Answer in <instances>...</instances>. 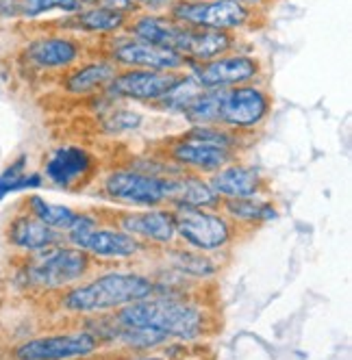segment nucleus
Returning a JSON list of instances; mask_svg holds the SVG:
<instances>
[{"mask_svg":"<svg viewBox=\"0 0 352 360\" xmlns=\"http://www.w3.org/2000/svg\"><path fill=\"white\" fill-rule=\"evenodd\" d=\"M115 323L137 330H153L163 334L165 339L181 341L198 339L207 332V317L203 308L187 300L165 295L144 297L122 306L115 315Z\"/></svg>","mask_w":352,"mask_h":360,"instance_id":"f257e3e1","label":"nucleus"},{"mask_svg":"<svg viewBox=\"0 0 352 360\" xmlns=\"http://www.w3.org/2000/svg\"><path fill=\"white\" fill-rule=\"evenodd\" d=\"M155 293L153 280L133 274V271H107L98 278L83 282L65 291L61 306L70 313L89 315V313H107L120 311L122 306L139 302Z\"/></svg>","mask_w":352,"mask_h":360,"instance_id":"f03ea898","label":"nucleus"},{"mask_svg":"<svg viewBox=\"0 0 352 360\" xmlns=\"http://www.w3.org/2000/svg\"><path fill=\"white\" fill-rule=\"evenodd\" d=\"M168 15L194 29L235 31L250 27L257 13L241 0H172Z\"/></svg>","mask_w":352,"mask_h":360,"instance_id":"7ed1b4c3","label":"nucleus"},{"mask_svg":"<svg viewBox=\"0 0 352 360\" xmlns=\"http://www.w3.org/2000/svg\"><path fill=\"white\" fill-rule=\"evenodd\" d=\"M174 189V176H155L139 169H115L103 178L100 191L109 200L133 204V207L157 209L170 204Z\"/></svg>","mask_w":352,"mask_h":360,"instance_id":"20e7f679","label":"nucleus"},{"mask_svg":"<svg viewBox=\"0 0 352 360\" xmlns=\"http://www.w3.org/2000/svg\"><path fill=\"white\" fill-rule=\"evenodd\" d=\"M176 237L198 252H215L233 241V226L211 209L172 207Z\"/></svg>","mask_w":352,"mask_h":360,"instance_id":"39448f33","label":"nucleus"},{"mask_svg":"<svg viewBox=\"0 0 352 360\" xmlns=\"http://www.w3.org/2000/svg\"><path fill=\"white\" fill-rule=\"evenodd\" d=\"M272 113V98L265 89L255 83L224 89L218 113V126L233 133L255 131Z\"/></svg>","mask_w":352,"mask_h":360,"instance_id":"423d86ee","label":"nucleus"},{"mask_svg":"<svg viewBox=\"0 0 352 360\" xmlns=\"http://www.w3.org/2000/svg\"><path fill=\"white\" fill-rule=\"evenodd\" d=\"M68 241L100 259H131L142 252V241L120 228H100L98 219L85 213H79L77 221L68 230Z\"/></svg>","mask_w":352,"mask_h":360,"instance_id":"0eeeda50","label":"nucleus"},{"mask_svg":"<svg viewBox=\"0 0 352 360\" xmlns=\"http://www.w3.org/2000/svg\"><path fill=\"white\" fill-rule=\"evenodd\" d=\"M89 254L79 248H46L29 267V280L37 287L61 289L79 282L89 271Z\"/></svg>","mask_w":352,"mask_h":360,"instance_id":"6e6552de","label":"nucleus"},{"mask_svg":"<svg viewBox=\"0 0 352 360\" xmlns=\"http://www.w3.org/2000/svg\"><path fill=\"white\" fill-rule=\"evenodd\" d=\"M187 70L203 89H231L255 83L261 76V61L241 53H226L205 63H191Z\"/></svg>","mask_w":352,"mask_h":360,"instance_id":"1a4fd4ad","label":"nucleus"},{"mask_svg":"<svg viewBox=\"0 0 352 360\" xmlns=\"http://www.w3.org/2000/svg\"><path fill=\"white\" fill-rule=\"evenodd\" d=\"M100 347V337L96 332L77 330L61 332L50 337H37L15 347L13 356L18 360H77L89 358Z\"/></svg>","mask_w":352,"mask_h":360,"instance_id":"9d476101","label":"nucleus"},{"mask_svg":"<svg viewBox=\"0 0 352 360\" xmlns=\"http://www.w3.org/2000/svg\"><path fill=\"white\" fill-rule=\"evenodd\" d=\"M111 63L124 70H155V72H183L187 70V59L176 50L142 41L135 37L118 39L111 50Z\"/></svg>","mask_w":352,"mask_h":360,"instance_id":"9b49d317","label":"nucleus"},{"mask_svg":"<svg viewBox=\"0 0 352 360\" xmlns=\"http://www.w3.org/2000/svg\"><path fill=\"white\" fill-rule=\"evenodd\" d=\"M165 157L174 161V165L179 169H191L194 174H213L226 165L235 163L237 150L200 141V139H189L181 135L179 139H174L165 148Z\"/></svg>","mask_w":352,"mask_h":360,"instance_id":"f8f14e48","label":"nucleus"},{"mask_svg":"<svg viewBox=\"0 0 352 360\" xmlns=\"http://www.w3.org/2000/svg\"><path fill=\"white\" fill-rule=\"evenodd\" d=\"M183 72H155V70H122L105 87V94L115 98H129L142 102L161 100L176 83L183 79Z\"/></svg>","mask_w":352,"mask_h":360,"instance_id":"ddd939ff","label":"nucleus"},{"mask_svg":"<svg viewBox=\"0 0 352 360\" xmlns=\"http://www.w3.org/2000/svg\"><path fill=\"white\" fill-rule=\"evenodd\" d=\"M235 46V37L229 31H213V29H194L185 27L179 33L174 50L187 59V63H205L231 53Z\"/></svg>","mask_w":352,"mask_h":360,"instance_id":"4468645a","label":"nucleus"},{"mask_svg":"<svg viewBox=\"0 0 352 360\" xmlns=\"http://www.w3.org/2000/svg\"><path fill=\"white\" fill-rule=\"evenodd\" d=\"M120 230L135 237L137 241L168 245L176 239L172 209H150L139 213H122L118 217Z\"/></svg>","mask_w":352,"mask_h":360,"instance_id":"2eb2a0df","label":"nucleus"},{"mask_svg":"<svg viewBox=\"0 0 352 360\" xmlns=\"http://www.w3.org/2000/svg\"><path fill=\"white\" fill-rule=\"evenodd\" d=\"M94 169V157L85 148L65 146L57 148L46 163V176L59 187H74L85 180Z\"/></svg>","mask_w":352,"mask_h":360,"instance_id":"dca6fc26","label":"nucleus"},{"mask_svg":"<svg viewBox=\"0 0 352 360\" xmlns=\"http://www.w3.org/2000/svg\"><path fill=\"white\" fill-rule=\"evenodd\" d=\"M265 180L261 178L259 169L241 165V163H231L218 172H213L207 180L211 191L222 200V198H250L259 195L263 189Z\"/></svg>","mask_w":352,"mask_h":360,"instance_id":"f3484780","label":"nucleus"},{"mask_svg":"<svg viewBox=\"0 0 352 360\" xmlns=\"http://www.w3.org/2000/svg\"><path fill=\"white\" fill-rule=\"evenodd\" d=\"M27 57L31 63L46 70L70 68L81 59V46L70 37H42L29 44Z\"/></svg>","mask_w":352,"mask_h":360,"instance_id":"a211bd4d","label":"nucleus"},{"mask_svg":"<svg viewBox=\"0 0 352 360\" xmlns=\"http://www.w3.org/2000/svg\"><path fill=\"white\" fill-rule=\"evenodd\" d=\"M127 33L135 39L159 44L165 48L174 50V44L179 39V33L183 29V24L174 22L170 15H159V13H139L133 15L127 22Z\"/></svg>","mask_w":352,"mask_h":360,"instance_id":"6ab92c4d","label":"nucleus"},{"mask_svg":"<svg viewBox=\"0 0 352 360\" xmlns=\"http://www.w3.org/2000/svg\"><path fill=\"white\" fill-rule=\"evenodd\" d=\"M9 239L13 245L22 250H31V252H42L46 248H53L61 241L59 230L46 226L37 217H18L9 230Z\"/></svg>","mask_w":352,"mask_h":360,"instance_id":"aec40b11","label":"nucleus"},{"mask_svg":"<svg viewBox=\"0 0 352 360\" xmlns=\"http://www.w3.org/2000/svg\"><path fill=\"white\" fill-rule=\"evenodd\" d=\"M170 207H198V209H215L220 207V198L211 191L207 180L196 174L174 176V189Z\"/></svg>","mask_w":352,"mask_h":360,"instance_id":"412c9836","label":"nucleus"},{"mask_svg":"<svg viewBox=\"0 0 352 360\" xmlns=\"http://www.w3.org/2000/svg\"><path fill=\"white\" fill-rule=\"evenodd\" d=\"M120 72L118 65H113L111 61H92V63H83L74 72L68 74L65 79V89L70 94H92L96 89H105Z\"/></svg>","mask_w":352,"mask_h":360,"instance_id":"4be33fe9","label":"nucleus"},{"mask_svg":"<svg viewBox=\"0 0 352 360\" xmlns=\"http://www.w3.org/2000/svg\"><path fill=\"white\" fill-rule=\"evenodd\" d=\"M220 207L224 211V215H229L235 221L241 224H259V221H268L272 217H276V209L270 202L261 200V198H222Z\"/></svg>","mask_w":352,"mask_h":360,"instance_id":"5701e85b","label":"nucleus"},{"mask_svg":"<svg viewBox=\"0 0 352 360\" xmlns=\"http://www.w3.org/2000/svg\"><path fill=\"white\" fill-rule=\"evenodd\" d=\"M72 15H74V24L87 33H115L127 27L129 22V13L107 9V7H87Z\"/></svg>","mask_w":352,"mask_h":360,"instance_id":"b1692460","label":"nucleus"},{"mask_svg":"<svg viewBox=\"0 0 352 360\" xmlns=\"http://www.w3.org/2000/svg\"><path fill=\"white\" fill-rule=\"evenodd\" d=\"M29 207L33 211V217H37L39 221H44L50 228L59 230V233H61V230H65V233H68V230L72 228V224L77 221V217H79V213L74 209L63 207V204H50L39 195H33L29 200Z\"/></svg>","mask_w":352,"mask_h":360,"instance_id":"393cba45","label":"nucleus"},{"mask_svg":"<svg viewBox=\"0 0 352 360\" xmlns=\"http://www.w3.org/2000/svg\"><path fill=\"white\" fill-rule=\"evenodd\" d=\"M224 89H205L183 111L194 126H218V113L222 105Z\"/></svg>","mask_w":352,"mask_h":360,"instance_id":"a878e982","label":"nucleus"},{"mask_svg":"<svg viewBox=\"0 0 352 360\" xmlns=\"http://www.w3.org/2000/svg\"><path fill=\"white\" fill-rule=\"evenodd\" d=\"M203 91L205 89L194 81V76H187L185 74L183 79L176 83L161 100L155 102V105L161 107V109H168V111H181L183 113Z\"/></svg>","mask_w":352,"mask_h":360,"instance_id":"bb28decb","label":"nucleus"},{"mask_svg":"<svg viewBox=\"0 0 352 360\" xmlns=\"http://www.w3.org/2000/svg\"><path fill=\"white\" fill-rule=\"evenodd\" d=\"M170 261L176 269H181L189 276L207 278L215 271V263L205 256V252H191V250H174L170 254Z\"/></svg>","mask_w":352,"mask_h":360,"instance_id":"cd10ccee","label":"nucleus"},{"mask_svg":"<svg viewBox=\"0 0 352 360\" xmlns=\"http://www.w3.org/2000/svg\"><path fill=\"white\" fill-rule=\"evenodd\" d=\"M42 185V176L39 174H24V159H18L11 167H7L0 174V200L11 191H22V189H31Z\"/></svg>","mask_w":352,"mask_h":360,"instance_id":"c85d7f7f","label":"nucleus"},{"mask_svg":"<svg viewBox=\"0 0 352 360\" xmlns=\"http://www.w3.org/2000/svg\"><path fill=\"white\" fill-rule=\"evenodd\" d=\"M50 9H61V11H68V13H77L81 11V3L79 0H24L22 5V11L35 18V15H42Z\"/></svg>","mask_w":352,"mask_h":360,"instance_id":"c756f323","label":"nucleus"},{"mask_svg":"<svg viewBox=\"0 0 352 360\" xmlns=\"http://www.w3.org/2000/svg\"><path fill=\"white\" fill-rule=\"evenodd\" d=\"M139 115L137 113H131V111H113L107 120H105V128L111 133H122V131H133V128L139 124Z\"/></svg>","mask_w":352,"mask_h":360,"instance_id":"7c9ffc66","label":"nucleus"},{"mask_svg":"<svg viewBox=\"0 0 352 360\" xmlns=\"http://www.w3.org/2000/svg\"><path fill=\"white\" fill-rule=\"evenodd\" d=\"M133 5H142V7H146V9H153V11H157V9H168L170 5H172V0H131Z\"/></svg>","mask_w":352,"mask_h":360,"instance_id":"2f4dec72","label":"nucleus"},{"mask_svg":"<svg viewBox=\"0 0 352 360\" xmlns=\"http://www.w3.org/2000/svg\"><path fill=\"white\" fill-rule=\"evenodd\" d=\"M131 360H165L163 356H137V358H131Z\"/></svg>","mask_w":352,"mask_h":360,"instance_id":"473e14b6","label":"nucleus"},{"mask_svg":"<svg viewBox=\"0 0 352 360\" xmlns=\"http://www.w3.org/2000/svg\"><path fill=\"white\" fill-rule=\"evenodd\" d=\"M241 3H244V5H248V7H253V9H255V5H259V3H261V0H241Z\"/></svg>","mask_w":352,"mask_h":360,"instance_id":"72a5a7b5","label":"nucleus"}]
</instances>
